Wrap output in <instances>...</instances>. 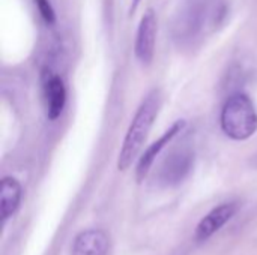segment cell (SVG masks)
Wrapping results in <instances>:
<instances>
[{"label": "cell", "instance_id": "obj_1", "mask_svg": "<svg viewBox=\"0 0 257 255\" xmlns=\"http://www.w3.org/2000/svg\"><path fill=\"white\" fill-rule=\"evenodd\" d=\"M161 107V92L158 89L151 90L143 101L140 102L131 125L125 134L120 152H119V159H117V168L120 171L128 170L133 162L137 159L149 132L151 128L158 116Z\"/></svg>", "mask_w": 257, "mask_h": 255}, {"label": "cell", "instance_id": "obj_2", "mask_svg": "<svg viewBox=\"0 0 257 255\" xmlns=\"http://www.w3.org/2000/svg\"><path fill=\"white\" fill-rule=\"evenodd\" d=\"M220 125L223 132L235 141L251 138L257 131V111L251 98L242 92L230 95L221 108Z\"/></svg>", "mask_w": 257, "mask_h": 255}, {"label": "cell", "instance_id": "obj_3", "mask_svg": "<svg viewBox=\"0 0 257 255\" xmlns=\"http://www.w3.org/2000/svg\"><path fill=\"white\" fill-rule=\"evenodd\" d=\"M157 30H158L157 14L154 9H148L139 23V29H137V35H136V44H134L136 57L143 65H149L154 60Z\"/></svg>", "mask_w": 257, "mask_h": 255}, {"label": "cell", "instance_id": "obj_4", "mask_svg": "<svg viewBox=\"0 0 257 255\" xmlns=\"http://www.w3.org/2000/svg\"><path fill=\"white\" fill-rule=\"evenodd\" d=\"M194 164V153L191 150L182 149L176 150L166 158L161 165L158 179L164 186L179 185L191 171Z\"/></svg>", "mask_w": 257, "mask_h": 255}, {"label": "cell", "instance_id": "obj_5", "mask_svg": "<svg viewBox=\"0 0 257 255\" xmlns=\"http://www.w3.org/2000/svg\"><path fill=\"white\" fill-rule=\"evenodd\" d=\"M187 123L185 120H176L157 141H154L142 155V158L139 159V164H137V179L139 180H143L145 176L149 173L151 167L154 165L155 159L160 156V153L185 129Z\"/></svg>", "mask_w": 257, "mask_h": 255}, {"label": "cell", "instance_id": "obj_6", "mask_svg": "<svg viewBox=\"0 0 257 255\" xmlns=\"http://www.w3.org/2000/svg\"><path fill=\"white\" fill-rule=\"evenodd\" d=\"M238 206L235 203H224L218 207L212 209L197 225L196 228V239L199 242L209 239L218 230H221L236 213Z\"/></svg>", "mask_w": 257, "mask_h": 255}, {"label": "cell", "instance_id": "obj_7", "mask_svg": "<svg viewBox=\"0 0 257 255\" xmlns=\"http://www.w3.org/2000/svg\"><path fill=\"white\" fill-rule=\"evenodd\" d=\"M110 239L102 230H86L75 237L71 255H110Z\"/></svg>", "mask_w": 257, "mask_h": 255}, {"label": "cell", "instance_id": "obj_8", "mask_svg": "<svg viewBox=\"0 0 257 255\" xmlns=\"http://www.w3.org/2000/svg\"><path fill=\"white\" fill-rule=\"evenodd\" d=\"M44 93L47 102V116L50 120H56L62 114L66 104V89L63 80L56 74L47 77L44 83Z\"/></svg>", "mask_w": 257, "mask_h": 255}, {"label": "cell", "instance_id": "obj_9", "mask_svg": "<svg viewBox=\"0 0 257 255\" xmlns=\"http://www.w3.org/2000/svg\"><path fill=\"white\" fill-rule=\"evenodd\" d=\"M21 197H23V189H21L20 182L11 176L3 177L2 188H0V204H2L3 222H6L18 210Z\"/></svg>", "mask_w": 257, "mask_h": 255}, {"label": "cell", "instance_id": "obj_10", "mask_svg": "<svg viewBox=\"0 0 257 255\" xmlns=\"http://www.w3.org/2000/svg\"><path fill=\"white\" fill-rule=\"evenodd\" d=\"M35 5L38 6V11L41 14V17L44 18L45 23L48 24H53L56 21V14H54V9L51 6V3L48 0H35Z\"/></svg>", "mask_w": 257, "mask_h": 255}, {"label": "cell", "instance_id": "obj_11", "mask_svg": "<svg viewBox=\"0 0 257 255\" xmlns=\"http://www.w3.org/2000/svg\"><path fill=\"white\" fill-rule=\"evenodd\" d=\"M140 2H142V0H133V5H131V12L137 9V6L140 5Z\"/></svg>", "mask_w": 257, "mask_h": 255}]
</instances>
